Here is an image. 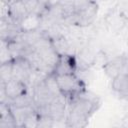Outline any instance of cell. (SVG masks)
I'll return each mask as SVG.
<instances>
[{
	"label": "cell",
	"instance_id": "obj_3",
	"mask_svg": "<svg viewBox=\"0 0 128 128\" xmlns=\"http://www.w3.org/2000/svg\"><path fill=\"white\" fill-rule=\"evenodd\" d=\"M33 73H35V71L25 57L20 56L13 60V66H12L13 79L22 81L25 84L29 85Z\"/></svg>",
	"mask_w": 128,
	"mask_h": 128
},
{
	"label": "cell",
	"instance_id": "obj_26",
	"mask_svg": "<svg viewBox=\"0 0 128 128\" xmlns=\"http://www.w3.org/2000/svg\"><path fill=\"white\" fill-rule=\"evenodd\" d=\"M120 14H121V16H123L124 18L128 19V2H126V3L121 7Z\"/></svg>",
	"mask_w": 128,
	"mask_h": 128
},
{
	"label": "cell",
	"instance_id": "obj_11",
	"mask_svg": "<svg viewBox=\"0 0 128 128\" xmlns=\"http://www.w3.org/2000/svg\"><path fill=\"white\" fill-rule=\"evenodd\" d=\"M28 14L22 0H15L10 4V17L14 22L20 23Z\"/></svg>",
	"mask_w": 128,
	"mask_h": 128
},
{
	"label": "cell",
	"instance_id": "obj_20",
	"mask_svg": "<svg viewBox=\"0 0 128 128\" xmlns=\"http://www.w3.org/2000/svg\"><path fill=\"white\" fill-rule=\"evenodd\" d=\"M38 121H39V114H38L37 110H35L27 116V118L25 119L22 127H27V128L38 127Z\"/></svg>",
	"mask_w": 128,
	"mask_h": 128
},
{
	"label": "cell",
	"instance_id": "obj_1",
	"mask_svg": "<svg viewBox=\"0 0 128 128\" xmlns=\"http://www.w3.org/2000/svg\"><path fill=\"white\" fill-rule=\"evenodd\" d=\"M66 99L69 104L66 117L67 127H84L99 106V98L86 89Z\"/></svg>",
	"mask_w": 128,
	"mask_h": 128
},
{
	"label": "cell",
	"instance_id": "obj_10",
	"mask_svg": "<svg viewBox=\"0 0 128 128\" xmlns=\"http://www.w3.org/2000/svg\"><path fill=\"white\" fill-rule=\"evenodd\" d=\"M12 127H17V124L12 114L10 104L0 102V128Z\"/></svg>",
	"mask_w": 128,
	"mask_h": 128
},
{
	"label": "cell",
	"instance_id": "obj_23",
	"mask_svg": "<svg viewBox=\"0 0 128 128\" xmlns=\"http://www.w3.org/2000/svg\"><path fill=\"white\" fill-rule=\"evenodd\" d=\"M93 1V0H74V9H75V12H79L81 10H83L85 7H87L90 2Z\"/></svg>",
	"mask_w": 128,
	"mask_h": 128
},
{
	"label": "cell",
	"instance_id": "obj_2",
	"mask_svg": "<svg viewBox=\"0 0 128 128\" xmlns=\"http://www.w3.org/2000/svg\"><path fill=\"white\" fill-rule=\"evenodd\" d=\"M61 93L66 97L74 96L85 90L84 82L76 75V73L55 75Z\"/></svg>",
	"mask_w": 128,
	"mask_h": 128
},
{
	"label": "cell",
	"instance_id": "obj_8",
	"mask_svg": "<svg viewBox=\"0 0 128 128\" xmlns=\"http://www.w3.org/2000/svg\"><path fill=\"white\" fill-rule=\"evenodd\" d=\"M4 89H5L6 95L9 99V104H10L11 100L17 98L18 96H20L28 91V85L22 81L12 78L8 82L4 83Z\"/></svg>",
	"mask_w": 128,
	"mask_h": 128
},
{
	"label": "cell",
	"instance_id": "obj_19",
	"mask_svg": "<svg viewBox=\"0 0 128 128\" xmlns=\"http://www.w3.org/2000/svg\"><path fill=\"white\" fill-rule=\"evenodd\" d=\"M14 58L12 56V53L9 49L8 41L6 40H1V45H0V63H6L13 61Z\"/></svg>",
	"mask_w": 128,
	"mask_h": 128
},
{
	"label": "cell",
	"instance_id": "obj_16",
	"mask_svg": "<svg viewBox=\"0 0 128 128\" xmlns=\"http://www.w3.org/2000/svg\"><path fill=\"white\" fill-rule=\"evenodd\" d=\"M10 105L16 106V107H26V106H35L33 93H30L27 91L26 93L18 96L17 98L11 100ZM36 107V106H35Z\"/></svg>",
	"mask_w": 128,
	"mask_h": 128
},
{
	"label": "cell",
	"instance_id": "obj_13",
	"mask_svg": "<svg viewBox=\"0 0 128 128\" xmlns=\"http://www.w3.org/2000/svg\"><path fill=\"white\" fill-rule=\"evenodd\" d=\"M122 68H123V63H122V56L115 57L114 59L107 61L106 64L103 66V69L105 73L107 74L108 77L113 79L117 75L122 73Z\"/></svg>",
	"mask_w": 128,
	"mask_h": 128
},
{
	"label": "cell",
	"instance_id": "obj_25",
	"mask_svg": "<svg viewBox=\"0 0 128 128\" xmlns=\"http://www.w3.org/2000/svg\"><path fill=\"white\" fill-rule=\"evenodd\" d=\"M121 56H122V63H123L122 73L128 74V52L123 53Z\"/></svg>",
	"mask_w": 128,
	"mask_h": 128
},
{
	"label": "cell",
	"instance_id": "obj_18",
	"mask_svg": "<svg viewBox=\"0 0 128 128\" xmlns=\"http://www.w3.org/2000/svg\"><path fill=\"white\" fill-rule=\"evenodd\" d=\"M12 66H13V61L1 64V66H0V82L6 83L12 79Z\"/></svg>",
	"mask_w": 128,
	"mask_h": 128
},
{
	"label": "cell",
	"instance_id": "obj_28",
	"mask_svg": "<svg viewBox=\"0 0 128 128\" xmlns=\"http://www.w3.org/2000/svg\"><path fill=\"white\" fill-rule=\"evenodd\" d=\"M50 1H51V2H52V0H50ZM57 1H58V0H57Z\"/></svg>",
	"mask_w": 128,
	"mask_h": 128
},
{
	"label": "cell",
	"instance_id": "obj_6",
	"mask_svg": "<svg viewBox=\"0 0 128 128\" xmlns=\"http://www.w3.org/2000/svg\"><path fill=\"white\" fill-rule=\"evenodd\" d=\"M97 13H98V4L96 1H91L90 4L87 7H85L83 10L76 12L77 26L87 27L91 25L95 21Z\"/></svg>",
	"mask_w": 128,
	"mask_h": 128
},
{
	"label": "cell",
	"instance_id": "obj_9",
	"mask_svg": "<svg viewBox=\"0 0 128 128\" xmlns=\"http://www.w3.org/2000/svg\"><path fill=\"white\" fill-rule=\"evenodd\" d=\"M20 28L22 32H31L41 28L42 25V16L37 13H29L20 23Z\"/></svg>",
	"mask_w": 128,
	"mask_h": 128
},
{
	"label": "cell",
	"instance_id": "obj_22",
	"mask_svg": "<svg viewBox=\"0 0 128 128\" xmlns=\"http://www.w3.org/2000/svg\"><path fill=\"white\" fill-rule=\"evenodd\" d=\"M1 2V8H0V14H1V20H9L10 17V4L0 0Z\"/></svg>",
	"mask_w": 128,
	"mask_h": 128
},
{
	"label": "cell",
	"instance_id": "obj_5",
	"mask_svg": "<svg viewBox=\"0 0 128 128\" xmlns=\"http://www.w3.org/2000/svg\"><path fill=\"white\" fill-rule=\"evenodd\" d=\"M77 60L73 54H65L60 55V58L54 67L53 74L54 75H62V74H71L76 73L77 70Z\"/></svg>",
	"mask_w": 128,
	"mask_h": 128
},
{
	"label": "cell",
	"instance_id": "obj_27",
	"mask_svg": "<svg viewBox=\"0 0 128 128\" xmlns=\"http://www.w3.org/2000/svg\"><path fill=\"white\" fill-rule=\"evenodd\" d=\"M2 1H5V2H7V3H9V4H11L12 2H14L15 0H2Z\"/></svg>",
	"mask_w": 128,
	"mask_h": 128
},
{
	"label": "cell",
	"instance_id": "obj_7",
	"mask_svg": "<svg viewBox=\"0 0 128 128\" xmlns=\"http://www.w3.org/2000/svg\"><path fill=\"white\" fill-rule=\"evenodd\" d=\"M66 102H67V99L63 94L55 97L50 102V104H49L50 116L54 120V123L55 122H61V121L65 120Z\"/></svg>",
	"mask_w": 128,
	"mask_h": 128
},
{
	"label": "cell",
	"instance_id": "obj_17",
	"mask_svg": "<svg viewBox=\"0 0 128 128\" xmlns=\"http://www.w3.org/2000/svg\"><path fill=\"white\" fill-rule=\"evenodd\" d=\"M44 80H45V83H46L48 89L50 90V92L53 94L54 97H57V96H59V95L62 94L61 91H60V88H59V85H58L56 76L53 73L46 75V77H45Z\"/></svg>",
	"mask_w": 128,
	"mask_h": 128
},
{
	"label": "cell",
	"instance_id": "obj_4",
	"mask_svg": "<svg viewBox=\"0 0 128 128\" xmlns=\"http://www.w3.org/2000/svg\"><path fill=\"white\" fill-rule=\"evenodd\" d=\"M45 77L40 79V80H37L36 83L34 84V87H33V92L32 93H33L36 108L39 107V106L50 104V102L55 98L53 96V94L50 92V90L48 89V87L45 83V80H44Z\"/></svg>",
	"mask_w": 128,
	"mask_h": 128
},
{
	"label": "cell",
	"instance_id": "obj_24",
	"mask_svg": "<svg viewBox=\"0 0 128 128\" xmlns=\"http://www.w3.org/2000/svg\"><path fill=\"white\" fill-rule=\"evenodd\" d=\"M23 4L25 5L28 13H32L35 11L36 9V6H37V3H38V0H22Z\"/></svg>",
	"mask_w": 128,
	"mask_h": 128
},
{
	"label": "cell",
	"instance_id": "obj_15",
	"mask_svg": "<svg viewBox=\"0 0 128 128\" xmlns=\"http://www.w3.org/2000/svg\"><path fill=\"white\" fill-rule=\"evenodd\" d=\"M52 44L59 55L72 54V46L70 44V41L65 37V35L52 39Z\"/></svg>",
	"mask_w": 128,
	"mask_h": 128
},
{
	"label": "cell",
	"instance_id": "obj_14",
	"mask_svg": "<svg viewBox=\"0 0 128 128\" xmlns=\"http://www.w3.org/2000/svg\"><path fill=\"white\" fill-rule=\"evenodd\" d=\"M11 107V111H12V114L14 116V119L16 121V124H17V127H22L25 119L27 118V116L32 113L33 111L36 110V107L35 106H26V107H16V106H12L10 105Z\"/></svg>",
	"mask_w": 128,
	"mask_h": 128
},
{
	"label": "cell",
	"instance_id": "obj_21",
	"mask_svg": "<svg viewBox=\"0 0 128 128\" xmlns=\"http://www.w3.org/2000/svg\"><path fill=\"white\" fill-rule=\"evenodd\" d=\"M54 120L49 115H39V121H38V127L40 128H49L53 127Z\"/></svg>",
	"mask_w": 128,
	"mask_h": 128
},
{
	"label": "cell",
	"instance_id": "obj_12",
	"mask_svg": "<svg viewBox=\"0 0 128 128\" xmlns=\"http://www.w3.org/2000/svg\"><path fill=\"white\" fill-rule=\"evenodd\" d=\"M112 89L121 96L128 97V74L121 73L112 79Z\"/></svg>",
	"mask_w": 128,
	"mask_h": 128
}]
</instances>
